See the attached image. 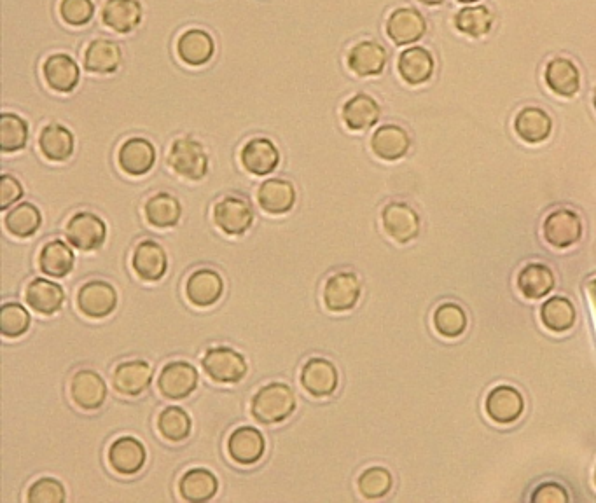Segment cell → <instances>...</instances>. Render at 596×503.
<instances>
[{"mask_svg": "<svg viewBox=\"0 0 596 503\" xmlns=\"http://www.w3.org/2000/svg\"><path fill=\"white\" fill-rule=\"evenodd\" d=\"M296 411V395L285 383L263 386L252 399V416L259 423L271 425L287 420Z\"/></svg>", "mask_w": 596, "mask_h": 503, "instance_id": "6da1fadb", "label": "cell"}, {"mask_svg": "<svg viewBox=\"0 0 596 503\" xmlns=\"http://www.w3.org/2000/svg\"><path fill=\"white\" fill-rule=\"evenodd\" d=\"M168 165L184 179L201 180L208 173L207 152L195 138H177L170 147Z\"/></svg>", "mask_w": 596, "mask_h": 503, "instance_id": "7a4b0ae2", "label": "cell"}, {"mask_svg": "<svg viewBox=\"0 0 596 503\" xmlns=\"http://www.w3.org/2000/svg\"><path fill=\"white\" fill-rule=\"evenodd\" d=\"M201 366L217 383H238L247 374V362L242 353L228 346L210 348L201 360Z\"/></svg>", "mask_w": 596, "mask_h": 503, "instance_id": "3957f363", "label": "cell"}, {"mask_svg": "<svg viewBox=\"0 0 596 503\" xmlns=\"http://www.w3.org/2000/svg\"><path fill=\"white\" fill-rule=\"evenodd\" d=\"M542 235L551 247L569 249L583 238V221L576 212L560 208L546 217Z\"/></svg>", "mask_w": 596, "mask_h": 503, "instance_id": "277c9868", "label": "cell"}, {"mask_svg": "<svg viewBox=\"0 0 596 503\" xmlns=\"http://www.w3.org/2000/svg\"><path fill=\"white\" fill-rule=\"evenodd\" d=\"M214 222L226 235H243L254 222V210L240 196H226L214 207Z\"/></svg>", "mask_w": 596, "mask_h": 503, "instance_id": "5b68a950", "label": "cell"}, {"mask_svg": "<svg viewBox=\"0 0 596 503\" xmlns=\"http://www.w3.org/2000/svg\"><path fill=\"white\" fill-rule=\"evenodd\" d=\"M77 304L86 317H109L118 306V292L111 283L104 280H91L79 289Z\"/></svg>", "mask_w": 596, "mask_h": 503, "instance_id": "8992f818", "label": "cell"}, {"mask_svg": "<svg viewBox=\"0 0 596 503\" xmlns=\"http://www.w3.org/2000/svg\"><path fill=\"white\" fill-rule=\"evenodd\" d=\"M107 228L98 215L91 212H77L67 224V238L76 249L91 252L98 250L105 242Z\"/></svg>", "mask_w": 596, "mask_h": 503, "instance_id": "52a82bcc", "label": "cell"}, {"mask_svg": "<svg viewBox=\"0 0 596 503\" xmlns=\"http://www.w3.org/2000/svg\"><path fill=\"white\" fill-rule=\"evenodd\" d=\"M485 411L490 420L499 425H509L520 420L525 411V400L513 386H495L492 392L486 395Z\"/></svg>", "mask_w": 596, "mask_h": 503, "instance_id": "ba28073f", "label": "cell"}, {"mask_svg": "<svg viewBox=\"0 0 596 503\" xmlns=\"http://www.w3.org/2000/svg\"><path fill=\"white\" fill-rule=\"evenodd\" d=\"M200 376L193 364L189 362H170L163 367L158 388L168 399L181 400L195 392Z\"/></svg>", "mask_w": 596, "mask_h": 503, "instance_id": "9c48e42d", "label": "cell"}, {"mask_svg": "<svg viewBox=\"0 0 596 503\" xmlns=\"http://www.w3.org/2000/svg\"><path fill=\"white\" fill-rule=\"evenodd\" d=\"M361 299V282L354 273L341 271L331 276L324 287V303L334 313L350 311Z\"/></svg>", "mask_w": 596, "mask_h": 503, "instance_id": "30bf717a", "label": "cell"}, {"mask_svg": "<svg viewBox=\"0 0 596 503\" xmlns=\"http://www.w3.org/2000/svg\"><path fill=\"white\" fill-rule=\"evenodd\" d=\"M383 229L397 243H409L420 233V217L406 203H390L382 214Z\"/></svg>", "mask_w": 596, "mask_h": 503, "instance_id": "8fae6325", "label": "cell"}, {"mask_svg": "<svg viewBox=\"0 0 596 503\" xmlns=\"http://www.w3.org/2000/svg\"><path fill=\"white\" fill-rule=\"evenodd\" d=\"M240 159L247 172L264 177L277 170V166L280 165V152L270 138H252L243 145Z\"/></svg>", "mask_w": 596, "mask_h": 503, "instance_id": "7c38bea8", "label": "cell"}, {"mask_svg": "<svg viewBox=\"0 0 596 503\" xmlns=\"http://www.w3.org/2000/svg\"><path fill=\"white\" fill-rule=\"evenodd\" d=\"M425 32H427L425 18L413 7H399L390 14L387 21V34L396 46H408L418 42Z\"/></svg>", "mask_w": 596, "mask_h": 503, "instance_id": "4fadbf2b", "label": "cell"}, {"mask_svg": "<svg viewBox=\"0 0 596 503\" xmlns=\"http://www.w3.org/2000/svg\"><path fill=\"white\" fill-rule=\"evenodd\" d=\"M340 374L333 362L326 359H310L301 371V385L313 397H329L336 392Z\"/></svg>", "mask_w": 596, "mask_h": 503, "instance_id": "5bb4252c", "label": "cell"}, {"mask_svg": "<svg viewBox=\"0 0 596 503\" xmlns=\"http://www.w3.org/2000/svg\"><path fill=\"white\" fill-rule=\"evenodd\" d=\"M118 161L123 172L133 177H142L153 170L156 163V149L147 138H128L119 149Z\"/></svg>", "mask_w": 596, "mask_h": 503, "instance_id": "9a60e30c", "label": "cell"}, {"mask_svg": "<svg viewBox=\"0 0 596 503\" xmlns=\"http://www.w3.org/2000/svg\"><path fill=\"white\" fill-rule=\"evenodd\" d=\"M146 448L135 437H119L109 449V463L121 476H135L146 465Z\"/></svg>", "mask_w": 596, "mask_h": 503, "instance_id": "2e32d148", "label": "cell"}, {"mask_svg": "<svg viewBox=\"0 0 596 503\" xmlns=\"http://www.w3.org/2000/svg\"><path fill=\"white\" fill-rule=\"evenodd\" d=\"M70 395L76 406L84 411H93L102 406L107 399V385L100 374L91 369H84L72 378Z\"/></svg>", "mask_w": 596, "mask_h": 503, "instance_id": "e0dca14e", "label": "cell"}, {"mask_svg": "<svg viewBox=\"0 0 596 503\" xmlns=\"http://www.w3.org/2000/svg\"><path fill=\"white\" fill-rule=\"evenodd\" d=\"M544 81L549 90L563 98L576 97L581 90V74L569 58H553L544 70Z\"/></svg>", "mask_w": 596, "mask_h": 503, "instance_id": "ac0fdd59", "label": "cell"}, {"mask_svg": "<svg viewBox=\"0 0 596 503\" xmlns=\"http://www.w3.org/2000/svg\"><path fill=\"white\" fill-rule=\"evenodd\" d=\"M387 49L375 41L357 42L348 53V67L361 77L380 76L387 65Z\"/></svg>", "mask_w": 596, "mask_h": 503, "instance_id": "d6986e66", "label": "cell"}, {"mask_svg": "<svg viewBox=\"0 0 596 503\" xmlns=\"http://www.w3.org/2000/svg\"><path fill=\"white\" fill-rule=\"evenodd\" d=\"M153 374V366L147 364L146 360H132L123 362L114 369L112 383L119 393L135 397L146 392L153 381Z\"/></svg>", "mask_w": 596, "mask_h": 503, "instance_id": "ffe728a7", "label": "cell"}, {"mask_svg": "<svg viewBox=\"0 0 596 503\" xmlns=\"http://www.w3.org/2000/svg\"><path fill=\"white\" fill-rule=\"evenodd\" d=\"M42 74L51 90L58 91V93H70V91L76 90V86L79 84L81 70L74 58H70L65 53H58V55L48 56V60L42 67Z\"/></svg>", "mask_w": 596, "mask_h": 503, "instance_id": "44dd1931", "label": "cell"}, {"mask_svg": "<svg viewBox=\"0 0 596 503\" xmlns=\"http://www.w3.org/2000/svg\"><path fill=\"white\" fill-rule=\"evenodd\" d=\"M132 266L140 280L158 282L168 269L167 252L153 240L139 243L133 252Z\"/></svg>", "mask_w": 596, "mask_h": 503, "instance_id": "7402d4cb", "label": "cell"}, {"mask_svg": "<svg viewBox=\"0 0 596 503\" xmlns=\"http://www.w3.org/2000/svg\"><path fill=\"white\" fill-rule=\"evenodd\" d=\"M264 451H266V441L257 428L240 427L229 435V456L240 465H254L263 458Z\"/></svg>", "mask_w": 596, "mask_h": 503, "instance_id": "603a6c76", "label": "cell"}, {"mask_svg": "<svg viewBox=\"0 0 596 503\" xmlns=\"http://www.w3.org/2000/svg\"><path fill=\"white\" fill-rule=\"evenodd\" d=\"M224 282L214 269H198L189 276L186 283V296L198 308H208L221 299Z\"/></svg>", "mask_w": 596, "mask_h": 503, "instance_id": "cb8c5ba5", "label": "cell"}, {"mask_svg": "<svg viewBox=\"0 0 596 503\" xmlns=\"http://www.w3.org/2000/svg\"><path fill=\"white\" fill-rule=\"evenodd\" d=\"M296 200H298V194L289 180H266L257 191V201L268 214H287L296 205Z\"/></svg>", "mask_w": 596, "mask_h": 503, "instance_id": "d4e9b609", "label": "cell"}, {"mask_svg": "<svg viewBox=\"0 0 596 503\" xmlns=\"http://www.w3.org/2000/svg\"><path fill=\"white\" fill-rule=\"evenodd\" d=\"M514 131L527 144H542L553 131V119L539 107H525L514 118Z\"/></svg>", "mask_w": 596, "mask_h": 503, "instance_id": "484cf974", "label": "cell"}, {"mask_svg": "<svg viewBox=\"0 0 596 503\" xmlns=\"http://www.w3.org/2000/svg\"><path fill=\"white\" fill-rule=\"evenodd\" d=\"M411 138L408 131L397 125H383L371 137V149L385 161H397L408 154Z\"/></svg>", "mask_w": 596, "mask_h": 503, "instance_id": "4316f807", "label": "cell"}, {"mask_svg": "<svg viewBox=\"0 0 596 503\" xmlns=\"http://www.w3.org/2000/svg\"><path fill=\"white\" fill-rule=\"evenodd\" d=\"M177 53L186 65L201 67L212 60L215 53V42L212 35L205 30L191 28L188 32H184L177 42Z\"/></svg>", "mask_w": 596, "mask_h": 503, "instance_id": "83f0119b", "label": "cell"}, {"mask_svg": "<svg viewBox=\"0 0 596 503\" xmlns=\"http://www.w3.org/2000/svg\"><path fill=\"white\" fill-rule=\"evenodd\" d=\"M434 67H436L434 58L422 46H413L402 51L397 62L399 74L411 86H420L430 81V77L434 74Z\"/></svg>", "mask_w": 596, "mask_h": 503, "instance_id": "f1b7e54d", "label": "cell"}, {"mask_svg": "<svg viewBox=\"0 0 596 503\" xmlns=\"http://www.w3.org/2000/svg\"><path fill=\"white\" fill-rule=\"evenodd\" d=\"M139 0H107L102 9V21L119 34H130L142 21Z\"/></svg>", "mask_w": 596, "mask_h": 503, "instance_id": "f546056e", "label": "cell"}, {"mask_svg": "<svg viewBox=\"0 0 596 503\" xmlns=\"http://www.w3.org/2000/svg\"><path fill=\"white\" fill-rule=\"evenodd\" d=\"M123 62L119 44L107 39L90 42L84 53V69L93 74H114Z\"/></svg>", "mask_w": 596, "mask_h": 503, "instance_id": "4dcf8cb0", "label": "cell"}, {"mask_svg": "<svg viewBox=\"0 0 596 503\" xmlns=\"http://www.w3.org/2000/svg\"><path fill=\"white\" fill-rule=\"evenodd\" d=\"M341 116L350 130H368L378 123V119L382 116V109L375 98L369 97L366 93H359L343 105Z\"/></svg>", "mask_w": 596, "mask_h": 503, "instance_id": "1f68e13d", "label": "cell"}, {"mask_svg": "<svg viewBox=\"0 0 596 503\" xmlns=\"http://www.w3.org/2000/svg\"><path fill=\"white\" fill-rule=\"evenodd\" d=\"M27 303L32 310L42 315H53L56 311L62 310L65 303V292L62 285L51 280L35 278L28 283Z\"/></svg>", "mask_w": 596, "mask_h": 503, "instance_id": "d6a6232c", "label": "cell"}, {"mask_svg": "<svg viewBox=\"0 0 596 503\" xmlns=\"http://www.w3.org/2000/svg\"><path fill=\"white\" fill-rule=\"evenodd\" d=\"M74 252L67 243L62 240H51L42 247L39 255V264H41L42 273L51 276V278H63L69 275L74 269Z\"/></svg>", "mask_w": 596, "mask_h": 503, "instance_id": "836d02e7", "label": "cell"}, {"mask_svg": "<svg viewBox=\"0 0 596 503\" xmlns=\"http://www.w3.org/2000/svg\"><path fill=\"white\" fill-rule=\"evenodd\" d=\"M219 490L217 477L207 469H191L182 476L181 495L186 502H208Z\"/></svg>", "mask_w": 596, "mask_h": 503, "instance_id": "e575fe53", "label": "cell"}, {"mask_svg": "<svg viewBox=\"0 0 596 503\" xmlns=\"http://www.w3.org/2000/svg\"><path fill=\"white\" fill-rule=\"evenodd\" d=\"M518 289L527 299H542L555 289V275L544 264H528L518 275Z\"/></svg>", "mask_w": 596, "mask_h": 503, "instance_id": "d590c367", "label": "cell"}, {"mask_svg": "<svg viewBox=\"0 0 596 503\" xmlns=\"http://www.w3.org/2000/svg\"><path fill=\"white\" fill-rule=\"evenodd\" d=\"M576 308L567 297H551L541 306V320L548 331L563 334L576 324Z\"/></svg>", "mask_w": 596, "mask_h": 503, "instance_id": "8d00e7d4", "label": "cell"}, {"mask_svg": "<svg viewBox=\"0 0 596 503\" xmlns=\"http://www.w3.org/2000/svg\"><path fill=\"white\" fill-rule=\"evenodd\" d=\"M181 215V203L172 194H156L146 203L147 222L156 228H174L181 221Z\"/></svg>", "mask_w": 596, "mask_h": 503, "instance_id": "74e56055", "label": "cell"}, {"mask_svg": "<svg viewBox=\"0 0 596 503\" xmlns=\"http://www.w3.org/2000/svg\"><path fill=\"white\" fill-rule=\"evenodd\" d=\"M41 151L51 161H67L74 152V135L62 125L44 126L39 138Z\"/></svg>", "mask_w": 596, "mask_h": 503, "instance_id": "f35d334b", "label": "cell"}, {"mask_svg": "<svg viewBox=\"0 0 596 503\" xmlns=\"http://www.w3.org/2000/svg\"><path fill=\"white\" fill-rule=\"evenodd\" d=\"M6 229L16 238H28L35 235L42 224L41 210L32 203H21L7 212L4 219Z\"/></svg>", "mask_w": 596, "mask_h": 503, "instance_id": "ab89813d", "label": "cell"}, {"mask_svg": "<svg viewBox=\"0 0 596 503\" xmlns=\"http://www.w3.org/2000/svg\"><path fill=\"white\" fill-rule=\"evenodd\" d=\"M493 14L485 6L464 7L455 16L458 32L469 37H483L492 30Z\"/></svg>", "mask_w": 596, "mask_h": 503, "instance_id": "60d3db41", "label": "cell"}, {"mask_svg": "<svg viewBox=\"0 0 596 503\" xmlns=\"http://www.w3.org/2000/svg\"><path fill=\"white\" fill-rule=\"evenodd\" d=\"M28 142V125L25 119L4 112L0 118V149L2 152H16L25 149Z\"/></svg>", "mask_w": 596, "mask_h": 503, "instance_id": "b9f144b4", "label": "cell"}, {"mask_svg": "<svg viewBox=\"0 0 596 503\" xmlns=\"http://www.w3.org/2000/svg\"><path fill=\"white\" fill-rule=\"evenodd\" d=\"M434 327L437 334H441L443 338L455 339L462 336L467 329V315L464 308H460L455 303L441 304L434 311Z\"/></svg>", "mask_w": 596, "mask_h": 503, "instance_id": "7bdbcfd3", "label": "cell"}, {"mask_svg": "<svg viewBox=\"0 0 596 503\" xmlns=\"http://www.w3.org/2000/svg\"><path fill=\"white\" fill-rule=\"evenodd\" d=\"M158 430L167 441H184L191 434V418L182 407L168 406L158 418Z\"/></svg>", "mask_w": 596, "mask_h": 503, "instance_id": "ee69618b", "label": "cell"}, {"mask_svg": "<svg viewBox=\"0 0 596 503\" xmlns=\"http://www.w3.org/2000/svg\"><path fill=\"white\" fill-rule=\"evenodd\" d=\"M32 318L21 304L7 303L0 310V331L6 338H20L30 329Z\"/></svg>", "mask_w": 596, "mask_h": 503, "instance_id": "f6af8a7d", "label": "cell"}, {"mask_svg": "<svg viewBox=\"0 0 596 503\" xmlns=\"http://www.w3.org/2000/svg\"><path fill=\"white\" fill-rule=\"evenodd\" d=\"M392 484H394L392 474L383 467H371V469L364 470L359 477V491H361L362 497L369 498V500L385 497L392 490Z\"/></svg>", "mask_w": 596, "mask_h": 503, "instance_id": "bcb514c9", "label": "cell"}, {"mask_svg": "<svg viewBox=\"0 0 596 503\" xmlns=\"http://www.w3.org/2000/svg\"><path fill=\"white\" fill-rule=\"evenodd\" d=\"M67 500L65 488L60 481L53 477H42L35 481L28 490V502L30 503H63Z\"/></svg>", "mask_w": 596, "mask_h": 503, "instance_id": "7dc6e473", "label": "cell"}, {"mask_svg": "<svg viewBox=\"0 0 596 503\" xmlns=\"http://www.w3.org/2000/svg\"><path fill=\"white\" fill-rule=\"evenodd\" d=\"M60 14L70 27H84L95 16L93 0H62Z\"/></svg>", "mask_w": 596, "mask_h": 503, "instance_id": "c3c4849f", "label": "cell"}, {"mask_svg": "<svg viewBox=\"0 0 596 503\" xmlns=\"http://www.w3.org/2000/svg\"><path fill=\"white\" fill-rule=\"evenodd\" d=\"M21 198H23V187L20 180L14 179L9 173H4L0 177V210H7Z\"/></svg>", "mask_w": 596, "mask_h": 503, "instance_id": "681fc988", "label": "cell"}, {"mask_svg": "<svg viewBox=\"0 0 596 503\" xmlns=\"http://www.w3.org/2000/svg\"><path fill=\"white\" fill-rule=\"evenodd\" d=\"M534 503H567L569 495L563 486L556 483H544L532 495Z\"/></svg>", "mask_w": 596, "mask_h": 503, "instance_id": "f907efd6", "label": "cell"}, {"mask_svg": "<svg viewBox=\"0 0 596 503\" xmlns=\"http://www.w3.org/2000/svg\"><path fill=\"white\" fill-rule=\"evenodd\" d=\"M418 2H422L425 6H439V4H443L444 0H418Z\"/></svg>", "mask_w": 596, "mask_h": 503, "instance_id": "816d5d0a", "label": "cell"}, {"mask_svg": "<svg viewBox=\"0 0 596 503\" xmlns=\"http://www.w3.org/2000/svg\"><path fill=\"white\" fill-rule=\"evenodd\" d=\"M457 2H462V4H474V2H479V0H457Z\"/></svg>", "mask_w": 596, "mask_h": 503, "instance_id": "f5cc1de1", "label": "cell"}, {"mask_svg": "<svg viewBox=\"0 0 596 503\" xmlns=\"http://www.w3.org/2000/svg\"><path fill=\"white\" fill-rule=\"evenodd\" d=\"M593 105H595V111H596V88H595V91H593Z\"/></svg>", "mask_w": 596, "mask_h": 503, "instance_id": "db71d44e", "label": "cell"}, {"mask_svg": "<svg viewBox=\"0 0 596 503\" xmlns=\"http://www.w3.org/2000/svg\"><path fill=\"white\" fill-rule=\"evenodd\" d=\"M595 486H596V469H595Z\"/></svg>", "mask_w": 596, "mask_h": 503, "instance_id": "11a10c76", "label": "cell"}]
</instances>
